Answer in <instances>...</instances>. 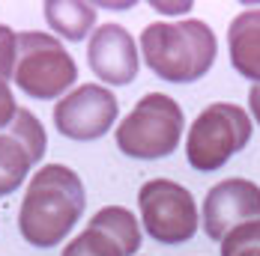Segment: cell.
<instances>
[{
    "instance_id": "1",
    "label": "cell",
    "mask_w": 260,
    "mask_h": 256,
    "mask_svg": "<svg viewBox=\"0 0 260 256\" xmlns=\"http://www.w3.org/2000/svg\"><path fill=\"white\" fill-rule=\"evenodd\" d=\"M84 182L66 164H45L30 176L27 194L18 208V230L30 247L60 244L84 215Z\"/></svg>"
},
{
    "instance_id": "2",
    "label": "cell",
    "mask_w": 260,
    "mask_h": 256,
    "mask_svg": "<svg viewBox=\"0 0 260 256\" xmlns=\"http://www.w3.org/2000/svg\"><path fill=\"white\" fill-rule=\"evenodd\" d=\"M141 54L150 72L168 83H191L212 69L218 39L201 18L156 21L141 33Z\"/></svg>"
},
{
    "instance_id": "3",
    "label": "cell",
    "mask_w": 260,
    "mask_h": 256,
    "mask_svg": "<svg viewBox=\"0 0 260 256\" xmlns=\"http://www.w3.org/2000/svg\"><path fill=\"white\" fill-rule=\"evenodd\" d=\"M185 116L180 102L165 93H147L117 125V149L129 158L156 161L180 146Z\"/></svg>"
},
{
    "instance_id": "4",
    "label": "cell",
    "mask_w": 260,
    "mask_h": 256,
    "mask_svg": "<svg viewBox=\"0 0 260 256\" xmlns=\"http://www.w3.org/2000/svg\"><path fill=\"white\" fill-rule=\"evenodd\" d=\"M251 116L245 107L234 102H212L207 104L185 137V158L198 173H215L221 170L239 149L251 140Z\"/></svg>"
},
{
    "instance_id": "5",
    "label": "cell",
    "mask_w": 260,
    "mask_h": 256,
    "mask_svg": "<svg viewBox=\"0 0 260 256\" xmlns=\"http://www.w3.org/2000/svg\"><path fill=\"white\" fill-rule=\"evenodd\" d=\"M12 80L30 99H63L72 93V83L78 80V63L57 42V36L24 30L18 33V60Z\"/></svg>"
},
{
    "instance_id": "6",
    "label": "cell",
    "mask_w": 260,
    "mask_h": 256,
    "mask_svg": "<svg viewBox=\"0 0 260 256\" xmlns=\"http://www.w3.org/2000/svg\"><path fill=\"white\" fill-rule=\"evenodd\" d=\"M138 208L141 224L147 235L158 244H182L194 238L201 227L198 221V203L188 188L171 179H150L138 191Z\"/></svg>"
},
{
    "instance_id": "7",
    "label": "cell",
    "mask_w": 260,
    "mask_h": 256,
    "mask_svg": "<svg viewBox=\"0 0 260 256\" xmlns=\"http://www.w3.org/2000/svg\"><path fill=\"white\" fill-rule=\"evenodd\" d=\"M117 96L102 83H81L54 104V128L69 140H99L117 122Z\"/></svg>"
},
{
    "instance_id": "8",
    "label": "cell",
    "mask_w": 260,
    "mask_h": 256,
    "mask_svg": "<svg viewBox=\"0 0 260 256\" xmlns=\"http://www.w3.org/2000/svg\"><path fill=\"white\" fill-rule=\"evenodd\" d=\"M248 221H260V185L248 179H221L207 191L201 227L212 241H221L231 230Z\"/></svg>"
},
{
    "instance_id": "9",
    "label": "cell",
    "mask_w": 260,
    "mask_h": 256,
    "mask_svg": "<svg viewBox=\"0 0 260 256\" xmlns=\"http://www.w3.org/2000/svg\"><path fill=\"white\" fill-rule=\"evenodd\" d=\"M87 60H90L93 75L111 87L132 83L141 69L138 45L129 30L120 24H102L93 30L90 45H87Z\"/></svg>"
},
{
    "instance_id": "10",
    "label": "cell",
    "mask_w": 260,
    "mask_h": 256,
    "mask_svg": "<svg viewBox=\"0 0 260 256\" xmlns=\"http://www.w3.org/2000/svg\"><path fill=\"white\" fill-rule=\"evenodd\" d=\"M228 54L239 75L260 83V9H245L231 21Z\"/></svg>"
},
{
    "instance_id": "11",
    "label": "cell",
    "mask_w": 260,
    "mask_h": 256,
    "mask_svg": "<svg viewBox=\"0 0 260 256\" xmlns=\"http://www.w3.org/2000/svg\"><path fill=\"white\" fill-rule=\"evenodd\" d=\"M45 21L57 36L81 42L93 36L96 27V3H81V0H48L45 6Z\"/></svg>"
},
{
    "instance_id": "12",
    "label": "cell",
    "mask_w": 260,
    "mask_h": 256,
    "mask_svg": "<svg viewBox=\"0 0 260 256\" xmlns=\"http://www.w3.org/2000/svg\"><path fill=\"white\" fill-rule=\"evenodd\" d=\"M30 167H33V158L27 152V146L9 128L0 131V197L18 191L24 185Z\"/></svg>"
},
{
    "instance_id": "13",
    "label": "cell",
    "mask_w": 260,
    "mask_h": 256,
    "mask_svg": "<svg viewBox=\"0 0 260 256\" xmlns=\"http://www.w3.org/2000/svg\"><path fill=\"white\" fill-rule=\"evenodd\" d=\"M90 227L105 230L120 247H123L126 256L138 253V247H141V227H138V218L132 215L129 208H123V205H105V208H99V211L90 218Z\"/></svg>"
},
{
    "instance_id": "14",
    "label": "cell",
    "mask_w": 260,
    "mask_h": 256,
    "mask_svg": "<svg viewBox=\"0 0 260 256\" xmlns=\"http://www.w3.org/2000/svg\"><path fill=\"white\" fill-rule=\"evenodd\" d=\"M60 256H126V253H123V247H120L105 230L87 224V230H81L78 235L63 247Z\"/></svg>"
},
{
    "instance_id": "15",
    "label": "cell",
    "mask_w": 260,
    "mask_h": 256,
    "mask_svg": "<svg viewBox=\"0 0 260 256\" xmlns=\"http://www.w3.org/2000/svg\"><path fill=\"white\" fill-rule=\"evenodd\" d=\"M9 131H12V134L27 146V152H30V158H33V164H39L42 155H45V146H48V137H45V128H42V122H39V116L18 107V113H15V119H12Z\"/></svg>"
},
{
    "instance_id": "16",
    "label": "cell",
    "mask_w": 260,
    "mask_h": 256,
    "mask_svg": "<svg viewBox=\"0 0 260 256\" xmlns=\"http://www.w3.org/2000/svg\"><path fill=\"white\" fill-rule=\"evenodd\" d=\"M221 256H260V221H248L231 230L221 241Z\"/></svg>"
},
{
    "instance_id": "17",
    "label": "cell",
    "mask_w": 260,
    "mask_h": 256,
    "mask_svg": "<svg viewBox=\"0 0 260 256\" xmlns=\"http://www.w3.org/2000/svg\"><path fill=\"white\" fill-rule=\"evenodd\" d=\"M15 60H18V33L9 24H0V77L3 80H12Z\"/></svg>"
},
{
    "instance_id": "18",
    "label": "cell",
    "mask_w": 260,
    "mask_h": 256,
    "mask_svg": "<svg viewBox=\"0 0 260 256\" xmlns=\"http://www.w3.org/2000/svg\"><path fill=\"white\" fill-rule=\"evenodd\" d=\"M15 113H18V104H15V96H12V87H9V80L0 77V128L3 131L12 125Z\"/></svg>"
},
{
    "instance_id": "19",
    "label": "cell",
    "mask_w": 260,
    "mask_h": 256,
    "mask_svg": "<svg viewBox=\"0 0 260 256\" xmlns=\"http://www.w3.org/2000/svg\"><path fill=\"white\" fill-rule=\"evenodd\" d=\"M248 110H251L254 122L260 125V83H251V90H248Z\"/></svg>"
},
{
    "instance_id": "20",
    "label": "cell",
    "mask_w": 260,
    "mask_h": 256,
    "mask_svg": "<svg viewBox=\"0 0 260 256\" xmlns=\"http://www.w3.org/2000/svg\"><path fill=\"white\" fill-rule=\"evenodd\" d=\"M156 9L165 12V15H182V12L191 9V3H156Z\"/></svg>"
}]
</instances>
